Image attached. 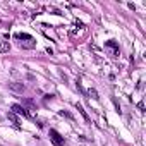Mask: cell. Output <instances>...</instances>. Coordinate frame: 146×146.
<instances>
[{
    "label": "cell",
    "instance_id": "1",
    "mask_svg": "<svg viewBox=\"0 0 146 146\" xmlns=\"http://www.w3.org/2000/svg\"><path fill=\"white\" fill-rule=\"evenodd\" d=\"M50 139H52V143H53L55 146H64V144H65L64 137H62L55 129H50Z\"/></svg>",
    "mask_w": 146,
    "mask_h": 146
},
{
    "label": "cell",
    "instance_id": "2",
    "mask_svg": "<svg viewBox=\"0 0 146 146\" xmlns=\"http://www.w3.org/2000/svg\"><path fill=\"white\" fill-rule=\"evenodd\" d=\"M12 113H17V115H23V117H29V112L23 107V105H17V103H14L12 105Z\"/></svg>",
    "mask_w": 146,
    "mask_h": 146
},
{
    "label": "cell",
    "instance_id": "3",
    "mask_svg": "<svg viewBox=\"0 0 146 146\" xmlns=\"http://www.w3.org/2000/svg\"><path fill=\"white\" fill-rule=\"evenodd\" d=\"M105 48L112 50V55H113V57H117V55H119V45H117V43H115L113 40L107 41V43H105Z\"/></svg>",
    "mask_w": 146,
    "mask_h": 146
},
{
    "label": "cell",
    "instance_id": "4",
    "mask_svg": "<svg viewBox=\"0 0 146 146\" xmlns=\"http://www.w3.org/2000/svg\"><path fill=\"white\" fill-rule=\"evenodd\" d=\"M9 88L14 90V91H17V93H23L24 91V84L23 83H9Z\"/></svg>",
    "mask_w": 146,
    "mask_h": 146
},
{
    "label": "cell",
    "instance_id": "5",
    "mask_svg": "<svg viewBox=\"0 0 146 146\" xmlns=\"http://www.w3.org/2000/svg\"><path fill=\"white\" fill-rule=\"evenodd\" d=\"M7 119H9V120H11V122H12L16 127H19V119H17V115H16V113L9 112V113H7Z\"/></svg>",
    "mask_w": 146,
    "mask_h": 146
},
{
    "label": "cell",
    "instance_id": "6",
    "mask_svg": "<svg viewBox=\"0 0 146 146\" xmlns=\"http://www.w3.org/2000/svg\"><path fill=\"white\" fill-rule=\"evenodd\" d=\"M16 38H17V40H28V41L33 40V36H29V35H26V33H17Z\"/></svg>",
    "mask_w": 146,
    "mask_h": 146
},
{
    "label": "cell",
    "instance_id": "7",
    "mask_svg": "<svg viewBox=\"0 0 146 146\" xmlns=\"http://www.w3.org/2000/svg\"><path fill=\"white\" fill-rule=\"evenodd\" d=\"M76 108H78V110H79V113H81V115L84 117V120H86V122H90V117L86 115V112L83 110V107H81V105H76Z\"/></svg>",
    "mask_w": 146,
    "mask_h": 146
},
{
    "label": "cell",
    "instance_id": "8",
    "mask_svg": "<svg viewBox=\"0 0 146 146\" xmlns=\"http://www.w3.org/2000/svg\"><path fill=\"white\" fill-rule=\"evenodd\" d=\"M9 48H11V45H9L7 41H4L2 45H0V52H2V53H5V52H9Z\"/></svg>",
    "mask_w": 146,
    "mask_h": 146
},
{
    "label": "cell",
    "instance_id": "9",
    "mask_svg": "<svg viewBox=\"0 0 146 146\" xmlns=\"http://www.w3.org/2000/svg\"><path fill=\"white\" fill-rule=\"evenodd\" d=\"M23 105H26V107H29L31 110H35V103H33L31 100H24V102H23Z\"/></svg>",
    "mask_w": 146,
    "mask_h": 146
},
{
    "label": "cell",
    "instance_id": "10",
    "mask_svg": "<svg viewBox=\"0 0 146 146\" xmlns=\"http://www.w3.org/2000/svg\"><path fill=\"white\" fill-rule=\"evenodd\" d=\"M88 95H90V96H91V98H95V100H96V98H98V93H96V91H95V90H90V91H88Z\"/></svg>",
    "mask_w": 146,
    "mask_h": 146
}]
</instances>
